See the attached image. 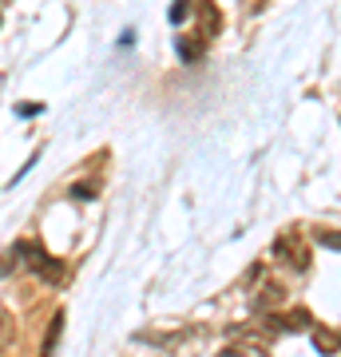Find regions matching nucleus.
<instances>
[{
  "instance_id": "obj_14",
  "label": "nucleus",
  "mask_w": 341,
  "mask_h": 357,
  "mask_svg": "<svg viewBox=\"0 0 341 357\" xmlns=\"http://www.w3.org/2000/svg\"><path fill=\"white\" fill-rule=\"evenodd\" d=\"M16 112H20V115H40V112H44V107H40V103H20Z\"/></svg>"
},
{
  "instance_id": "obj_6",
  "label": "nucleus",
  "mask_w": 341,
  "mask_h": 357,
  "mask_svg": "<svg viewBox=\"0 0 341 357\" xmlns=\"http://www.w3.org/2000/svg\"><path fill=\"white\" fill-rule=\"evenodd\" d=\"M282 302H286V290H282V286H262V290L254 294V314H258V318H262V314H274V310L282 306Z\"/></svg>"
},
{
  "instance_id": "obj_7",
  "label": "nucleus",
  "mask_w": 341,
  "mask_h": 357,
  "mask_svg": "<svg viewBox=\"0 0 341 357\" xmlns=\"http://www.w3.org/2000/svg\"><path fill=\"white\" fill-rule=\"evenodd\" d=\"M314 349H317V354H338V349H341V330L314 326Z\"/></svg>"
},
{
  "instance_id": "obj_3",
  "label": "nucleus",
  "mask_w": 341,
  "mask_h": 357,
  "mask_svg": "<svg viewBox=\"0 0 341 357\" xmlns=\"http://www.w3.org/2000/svg\"><path fill=\"white\" fill-rule=\"evenodd\" d=\"M266 330L274 333H302V330H314V318H310V310L305 306H290V310H274V314H262L258 318Z\"/></svg>"
},
{
  "instance_id": "obj_8",
  "label": "nucleus",
  "mask_w": 341,
  "mask_h": 357,
  "mask_svg": "<svg viewBox=\"0 0 341 357\" xmlns=\"http://www.w3.org/2000/svg\"><path fill=\"white\" fill-rule=\"evenodd\" d=\"M60 333H63V310H56L48 321V333H44V345H40V357H52L56 345H60Z\"/></svg>"
},
{
  "instance_id": "obj_11",
  "label": "nucleus",
  "mask_w": 341,
  "mask_h": 357,
  "mask_svg": "<svg viewBox=\"0 0 341 357\" xmlns=\"http://www.w3.org/2000/svg\"><path fill=\"white\" fill-rule=\"evenodd\" d=\"M314 238H317L321 246H333V250H341V230H333V227H317Z\"/></svg>"
},
{
  "instance_id": "obj_4",
  "label": "nucleus",
  "mask_w": 341,
  "mask_h": 357,
  "mask_svg": "<svg viewBox=\"0 0 341 357\" xmlns=\"http://www.w3.org/2000/svg\"><path fill=\"white\" fill-rule=\"evenodd\" d=\"M195 4V24H199V40H215L222 32V13L215 8V0H190Z\"/></svg>"
},
{
  "instance_id": "obj_13",
  "label": "nucleus",
  "mask_w": 341,
  "mask_h": 357,
  "mask_svg": "<svg viewBox=\"0 0 341 357\" xmlns=\"http://www.w3.org/2000/svg\"><path fill=\"white\" fill-rule=\"evenodd\" d=\"M96 183H76V187H72V199H96Z\"/></svg>"
},
{
  "instance_id": "obj_1",
  "label": "nucleus",
  "mask_w": 341,
  "mask_h": 357,
  "mask_svg": "<svg viewBox=\"0 0 341 357\" xmlns=\"http://www.w3.org/2000/svg\"><path fill=\"white\" fill-rule=\"evenodd\" d=\"M16 258H24L28 266H32V274L44 278L48 286H63V282H68V262L44 255L36 243H16Z\"/></svg>"
},
{
  "instance_id": "obj_12",
  "label": "nucleus",
  "mask_w": 341,
  "mask_h": 357,
  "mask_svg": "<svg viewBox=\"0 0 341 357\" xmlns=\"http://www.w3.org/2000/svg\"><path fill=\"white\" fill-rule=\"evenodd\" d=\"M190 13V0H175V8H171V24H183Z\"/></svg>"
},
{
  "instance_id": "obj_5",
  "label": "nucleus",
  "mask_w": 341,
  "mask_h": 357,
  "mask_svg": "<svg viewBox=\"0 0 341 357\" xmlns=\"http://www.w3.org/2000/svg\"><path fill=\"white\" fill-rule=\"evenodd\" d=\"M230 342H246L250 349H258V354H266V349L274 345V333L266 330L262 321H258V326H234V330H230Z\"/></svg>"
},
{
  "instance_id": "obj_10",
  "label": "nucleus",
  "mask_w": 341,
  "mask_h": 357,
  "mask_svg": "<svg viewBox=\"0 0 341 357\" xmlns=\"http://www.w3.org/2000/svg\"><path fill=\"white\" fill-rule=\"evenodd\" d=\"M13 337H16V321H13L8 310H0V349H4V345H13Z\"/></svg>"
},
{
  "instance_id": "obj_2",
  "label": "nucleus",
  "mask_w": 341,
  "mask_h": 357,
  "mask_svg": "<svg viewBox=\"0 0 341 357\" xmlns=\"http://www.w3.org/2000/svg\"><path fill=\"white\" fill-rule=\"evenodd\" d=\"M274 258H278L282 266H290V270H310V262H314L310 243H305L302 230H282L278 238H274Z\"/></svg>"
},
{
  "instance_id": "obj_9",
  "label": "nucleus",
  "mask_w": 341,
  "mask_h": 357,
  "mask_svg": "<svg viewBox=\"0 0 341 357\" xmlns=\"http://www.w3.org/2000/svg\"><path fill=\"white\" fill-rule=\"evenodd\" d=\"M175 52L183 64H199L202 60V40H190V36H175Z\"/></svg>"
}]
</instances>
